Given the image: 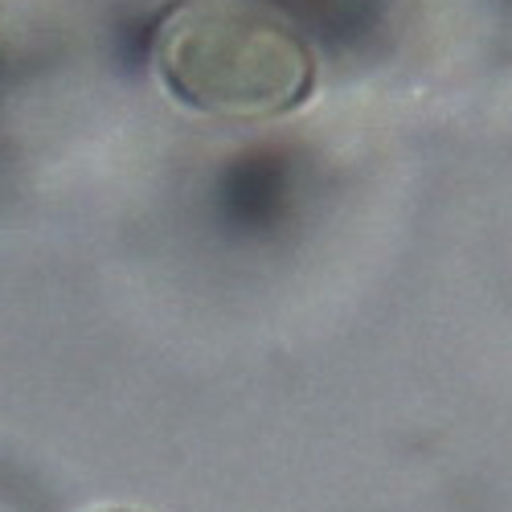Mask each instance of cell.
Masks as SVG:
<instances>
[{
	"mask_svg": "<svg viewBox=\"0 0 512 512\" xmlns=\"http://www.w3.org/2000/svg\"><path fill=\"white\" fill-rule=\"evenodd\" d=\"M152 70L181 107L234 123L300 111L320 82L316 46L271 0H173L152 29Z\"/></svg>",
	"mask_w": 512,
	"mask_h": 512,
	"instance_id": "cell-1",
	"label": "cell"
},
{
	"mask_svg": "<svg viewBox=\"0 0 512 512\" xmlns=\"http://www.w3.org/2000/svg\"><path fill=\"white\" fill-rule=\"evenodd\" d=\"M271 5L308 41L312 37H328V41L357 37L381 13V0H271Z\"/></svg>",
	"mask_w": 512,
	"mask_h": 512,
	"instance_id": "cell-2",
	"label": "cell"
}]
</instances>
